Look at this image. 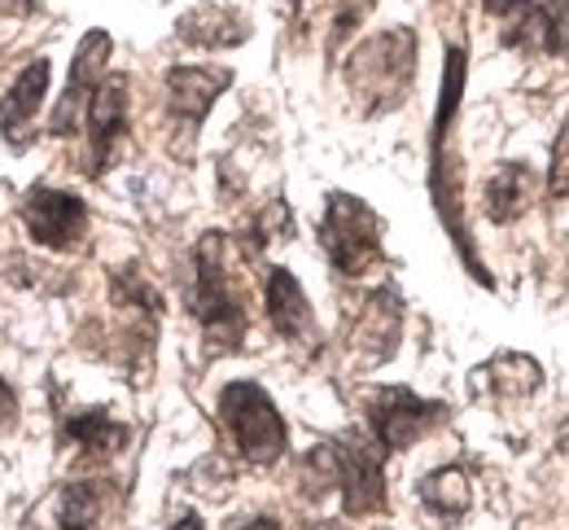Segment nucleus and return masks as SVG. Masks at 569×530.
I'll list each match as a JSON object with an SVG mask.
<instances>
[{"label":"nucleus","mask_w":569,"mask_h":530,"mask_svg":"<svg viewBox=\"0 0 569 530\" xmlns=\"http://www.w3.org/2000/svg\"><path fill=\"white\" fill-rule=\"evenodd\" d=\"M189 307L207 333V342L219 351H237L246 338V307L228 286V268H223V237L211 232L198 246V272H193V290Z\"/></svg>","instance_id":"nucleus-1"},{"label":"nucleus","mask_w":569,"mask_h":530,"mask_svg":"<svg viewBox=\"0 0 569 530\" xmlns=\"http://www.w3.org/2000/svg\"><path fill=\"white\" fill-rule=\"evenodd\" d=\"M347 76H351V88H356V97L368 110L399 106L403 92L412 88V76H417V40H412V31H386L377 40H368L347 62Z\"/></svg>","instance_id":"nucleus-2"},{"label":"nucleus","mask_w":569,"mask_h":530,"mask_svg":"<svg viewBox=\"0 0 569 530\" xmlns=\"http://www.w3.org/2000/svg\"><path fill=\"white\" fill-rule=\"evenodd\" d=\"M219 417L237 443V452L254 464H277L284 456V421L277 412V403L268 399L263 386L254 381H228L223 394H219Z\"/></svg>","instance_id":"nucleus-3"},{"label":"nucleus","mask_w":569,"mask_h":530,"mask_svg":"<svg viewBox=\"0 0 569 530\" xmlns=\"http://www.w3.org/2000/svg\"><path fill=\"white\" fill-rule=\"evenodd\" d=\"M320 241L329 263L342 277H363L381 259V220L368 202H359L351 193H333L320 224Z\"/></svg>","instance_id":"nucleus-4"},{"label":"nucleus","mask_w":569,"mask_h":530,"mask_svg":"<svg viewBox=\"0 0 569 530\" xmlns=\"http://www.w3.org/2000/svg\"><path fill=\"white\" fill-rule=\"evenodd\" d=\"M311 460L325 469V478H333V487L342 491V509L351 518H368L386 509V473H381V448L363 443V439H338Z\"/></svg>","instance_id":"nucleus-5"},{"label":"nucleus","mask_w":569,"mask_h":530,"mask_svg":"<svg viewBox=\"0 0 569 530\" xmlns=\"http://www.w3.org/2000/svg\"><path fill=\"white\" fill-rule=\"evenodd\" d=\"M447 417L442 403L412 394L408 386H381L368 403V426L381 452H403L412 443H421L429 430Z\"/></svg>","instance_id":"nucleus-6"},{"label":"nucleus","mask_w":569,"mask_h":530,"mask_svg":"<svg viewBox=\"0 0 569 530\" xmlns=\"http://www.w3.org/2000/svg\"><path fill=\"white\" fill-rule=\"evenodd\" d=\"M22 224H27V232H31L40 246H49V250H71L74 241L83 237V228H88V207H83L74 193L36 184V189L22 198Z\"/></svg>","instance_id":"nucleus-7"},{"label":"nucleus","mask_w":569,"mask_h":530,"mask_svg":"<svg viewBox=\"0 0 569 530\" xmlns=\"http://www.w3.org/2000/svg\"><path fill=\"white\" fill-rule=\"evenodd\" d=\"M110 36L106 31H88L83 36V44H79V53H74V71H71V83H67V92H62V101H58V114L49 119V132H58V137H71L74 128H79V114L88 110V101H92V92H97V83H101V71H106V62H110Z\"/></svg>","instance_id":"nucleus-8"},{"label":"nucleus","mask_w":569,"mask_h":530,"mask_svg":"<svg viewBox=\"0 0 569 530\" xmlns=\"http://www.w3.org/2000/svg\"><path fill=\"white\" fill-rule=\"evenodd\" d=\"M263 303H268L272 329L281 333L284 342H316V316H311V303H307L302 286L293 281V272H284V268L268 272Z\"/></svg>","instance_id":"nucleus-9"},{"label":"nucleus","mask_w":569,"mask_h":530,"mask_svg":"<svg viewBox=\"0 0 569 530\" xmlns=\"http://www.w3.org/2000/svg\"><path fill=\"white\" fill-rule=\"evenodd\" d=\"M228 83H232V71H223V67H171L167 71V106H171V114L202 123L214 97Z\"/></svg>","instance_id":"nucleus-10"},{"label":"nucleus","mask_w":569,"mask_h":530,"mask_svg":"<svg viewBox=\"0 0 569 530\" xmlns=\"http://www.w3.org/2000/svg\"><path fill=\"white\" fill-rule=\"evenodd\" d=\"M123 128H128V83L123 79H106V83H97V92L88 101V141H92L97 171L110 162V150L123 137Z\"/></svg>","instance_id":"nucleus-11"},{"label":"nucleus","mask_w":569,"mask_h":530,"mask_svg":"<svg viewBox=\"0 0 569 530\" xmlns=\"http://www.w3.org/2000/svg\"><path fill=\"white\" fill-rule=\"evenodd\" d=\"M399 329H403V307L390 290L372 294L363 307V320H359L356 347L368 351V360H390L395 342H399Z\"/></svg>","instance_id":"nucleus-12"},{"label":"nucleus","mask_w":569,"mask_h":530,"mask_svg":"<svg viewBox=\"0 0 569 530\" xmlns=\"http://www.w3.org/2000/svg\"><path fill=\"white\" fill-rule=\"evenodd\" d=\"M49 71H53V67L40 58V62H31L22 76L13 79L9 97H4V137H9V146L22 141L27 128H31V119L40 114V101H44V92H49Z\"/></svg>","instance_id":"nucleus-13"},{"label":"nucleus","mask_w":569,"mask_h":530,"mask_svg":"<svg viewBox=\"0 0 569 530\" xmlns=\"http://www.w3.org/2000/svg\"><path fill=\"white\" fill-rule=\"evenodd\" d=\"M473 381H478V390H487V394H503V399H530V394L543 386V373H539V364H535L530 356L503 351V356H496L487 369H478V373H473Z\"/></svg>","instance_id":"nucleus-14"},{"label":"nucleus","mask_w":569,"mask_h":530,"mask_svg":"<svg viewBox=\"0 0 569 530\" xmlns=\"http://www.w3.org/2000/svg\"><path fill=\"white\" fill-rule=\"evenodd\" d=\"M180 40L184 44H202V49L241 44L246 40V22L232 9H223V4H202V9L180 18Z\"/></svg>","instance_id":"nucleus-15"},{"label":"nucleus","mask_w":569,"mask_h":530,"mask_svg":"<svg viewBox=\"0 0 569 530\" xmlns=\"http://www.w3.org/2000/svg\"><path fill=\"white\" fill-rule=\"evenodd\" d=\"M421 504H426L429 513L447 518V522L465 518V513H469V504H473V491H469L465 469H456V464L433 469L426 482H421Z\"/></svg>","instance_id":"nucleus-16"},{"label":"nucleus","mask_w":569,"mask_h":530,"mask_svg":"<svg viewBox=\"0 0 569 530\" xmlns=\"http://www.w3.org/2000/svg\"><path fill=\"white\" fill-rule=\"evenodd\" d=\"M526 202H530V167L526 162H503L487 180V216L496 224H508L526 211Z\"/></svg>","instance_id":"nucleus-17"},{"label":"nucleus","mask_w":569,"mask_h":530,"mask_svg":"<svg viewBox=\"0 0 569 530\" xmlns=\"http://www.w3.org/2000/svg\"><path fill=\"white\" fill-rule=\"evenodd\" d=\"M71 439L88 456H110L128 443V430L119 421H110L106 412H83L71 421Z\"/></svg>","instance_id":"nucleus-18"},{"label":"nucleus","mask_w":569,"mask_h":530,"mask_svg":"<svg viewBox=\"0 0 569 530\" xmlns=\"http://www.w3.org/2000/svg\"><path fill=\"white\" fill-rule=\"evenodd\" d=\"M460 92H465V49H447V67H442V97H438V119H433V141L447 132V123L460 110Z\"/></svg>","instance_id":"nucleus-19"},{"label":"nucleus","mask_w":569,"mask_h":530,"mask_svg":"<svg viewBox=\"0 0 569 530\" xmlns=\"http://www.w3.org/2000/svg\"><path fill=\"white\" fill-rule=\"evenodd\" d=\"M97 513H101V496H97V487H83V482H74L62 491V500H58V527L62 530H88L97 522Z\"/></svg>","instance_id":"nucleus-20"},{"label":"nucleus","mask_w":569,"mask_h":530,"mask_svg":"<svg viewBox=\"0 0 569 530\" xmlns=\"http://www.w3.org/2000/svg\"><path fill=\"white\" fill-rule=\"evenodd\" d=\"M543 49L569 58V0L543 4Z\"/></svg>","instance_id":"nucleus-21"},{"label":"nucleus","mask_w":569,"mask_h":530,"mask_svg":"<svg viewBox=\"0 0 569 530\" xmlns=\"http://www.w3.org/2000/svg\"><path fill=\"white\" fill-rule=\"evenodd\" d=\"M548 189H552V198H566L569 193V119H566V128H561V137H557V146H552Z\"/></svg>","instance_id":"nucleus-22"},{"label":"nucleus","mask_w":569,"mask_h":530,"mask_svg":"<svg viewBox=\"0 0 569 530\" xmlns=\"http://www.w3.org/2000/svg\"><path fill=\"white\" fill-rule=\"evenodd\" d=\"M36 13V0H0V18H27Z\"/></svg>","instance_id":"nucleus-23"},{"label":"nucleus","mask_w":569,"mask_h":530,"mask_svg":"<svg viewBox=\"0 0 569 530\" xmlns=\"http://www.w3.org/2000/svg\"><path fill=\"white\" fill-rule=\"evenodd\" d=\"M517 9H526V0H487V13H496V18H512Z\"/></svg>","instance_id":"nucleus-24"},{"label":"nucleus","mask_w":569,"mask_h":530,"mask_svg":"<svg viewBox=\"0 0 569 530\" xmlns=\"http://www.w3.org/2000/svg\"><path fill=\"white\" fill-rule=\"evenodd\" d=\"M237 530H281V522H277V518H254V522H246V527H237Z\"/></svg>","instance_id":"nucleus-25"},{"label":"nucleus","mask_w":569,"mask_h":530,"mask_svg":"<svg viewBox=\"0 0 569 530\" xmlns=\"http://www.w3.org/2000/svg\"><path fill=\"white\" fill-rule=\"evenodd\" d=\"M167 530H207V527H202V518H198V513H189V518H180L176 527H167Z\"/></svg>","instance_id":"nucleus-26"},{"label":"nucleus","mask_w":569,"mask_h":530,"mask_svg":"<svg viewBox=\"0 0 569 530\" xmlns=\"http://www.w3.org/2000/svg\"><path fill=\"white\" fill-rule=\"evenodd\" d=\"M0 408H4V412H13V394L4 390V381H0Z\"/></svg>","instance_id":"nucleus-27"}]
</instances>
